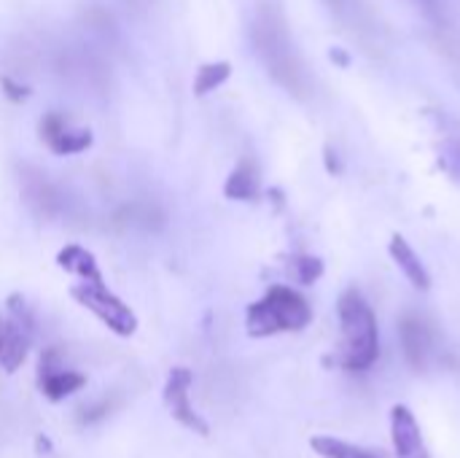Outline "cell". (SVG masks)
Returning a JSON list of instances; mask_svg holds the SVG:
<instances>
[{
    "label": "cell",
    "instance_id": "1",
    "mask_svg": "<svg viewBox=\"0 0 460 458\" xmlns=\"http://www.w3.org/2000/svg\"><path fill=\"white\" fill-rule=\"evenodd\" d=\"M340 313V348L332 362L348 373L369 370L380 356V329L377 316L358 289H345L337 302Z\"/></svg>",
    "mask_w": 460,
    "mask_h": 458
},
{
    "label": "cell",
    "instance_id": "2",
    "mask_svg": "<svg viewBox=\"0 0 460 458\" xmlns=\"http://www.w3.org/2000/svg\"><path fill=\"white\" fill-rule=\"evenodd\" d=\"M313 321L310 302L291 286H270L261 300L248 305L245 329L251 337H272L283 332H302Z\"/></svg>",
    "mask_w": 460,
    "mask_h": 458
},
{
    "label": "cell",
    "instance_id": "3",
    "mask_svg": "<svg viewBox=\"0 0 460 458\" xmlns=\"http://www.w3.org/2000/svg\"><path fill=\"white\" fill-rule=\"evenodd\" d=\"M70 297L81 308L94 313L113 335L132 337L137 332V316L105 283H78V286L70 289Z\"/></svg>",
    "mask_w": 460,
    "mask_h": 458
},
{
    "label": "cell",
    "instance_id": "4",
    "mask_svg": "<svg viewBox=\"0 0 460 458\" xmlns=\"http://www.w3.org/2000/svg\"><path fill=\"white\" fill-rule=\"evenodd\" d=\"M32 335H35V319L27 300L22 294H11L8 316L0 324V364L5 373H13L24 362L32 346Z\"/></svg>",
    "mask_w": 460,
    "mask_h": 458
},
{
    "label": "cell",
    "instance_id": "5",
    "mask_svg": "<svg viewBox=\"0 0 460 458\" xmlns=\"http://www.w3.org/2000/svg\"><path fill=\"white\" fill-rule=\"evenodd\" d=\"M191 381H194L191 370H186V367H172L170 375H167V383H164V405H167L170 416H172L181 427H186V429L194 432V435L208 437V435H210V427H208V421L194 410V405H191V400H189Z\"/></svg>",
    "mask_w": 460,
    "mask_h": 458
},
{
    "label": "cell",
    "instance_id": "6",
    "mask_svg": "<svg viewBox=\"0 0 460 458\" xmlns=\"http://www.w3.org/2000/svg\"><path fill=\"white\" fill-rule=\"evenodd\" d=\"M84 386H86V378L75 370H67L59 362V351L54 348L43 351L40 364H38V389L49 402H62L65 397L81 391Z\"/></svg>",
    "mask_w": 460,
    "mask_h": 458
},
{
    "label": "cell",
    "instance_id": "7",
    "mask_svg": "<svg viewBox=\"0 0 460 458\" xmlns=\"http://www.w3.org/2000/svg\"><path fill=\"white\" fill-rule=\"evenodd\" d=\"M40 138L54 154H81L92 146V132L84 127H70L62 113H46L40 119Z\"/></svg>",
    "mask_w": 460,
    "mask_h": 458
},
{
    "label": "cell",
    "instance_id": "8",
    "mask_svg": "<svg viewBox=\"0 0 460 458\" xmlns=\"http://www.w3.org/2000/svg\"><path fill=\"white\" fill-rule=\"evenodd\" d=\"M391 440L396 458H431L420 424L407 405H394L391 410Z\"/></svg>",
    "mask_w": 460,
    "mask_h": 458
},
{
    "label": "cell",
    "instance_id": "9",
    "mask_svg": "<svg viewBox=\"0 0 460 458\" xmlns=\"http://www.w3.org/2000/svg\"><path fill=\"white\" fill-rule=\"evenodd\" d=\"M399 337H402V348H404L410 367L423 373L434 354V335H431L429 324L412 313H404L399 319Z\"/></svg>",
    "mask_w": 460,
    "mask_h": 458
},
{
    "label": "cell",
    "instance_id": "10",
    "mask_svg": "<svg viewBox=\"0 0 460 458\" xmlns=\"http://www.w3.org/2000/svg\"><path fill=\"white\" fill-rule=\"evenodd\" d=\"M388 251H391V259L396 262V267L404 273V278L418 289V292H429L431 289V275L423 265V259L415 254V248L410 246V240L404 235H394L391 243H388Z\"/></svg>",
    "mask_w": 460,
    "mask_h": 458
},
{
    "label": "cell",
    "instance_id": "11",
    "mask_svg": "<svg viewBox=\"0 0 460 458\" xmlns=\"http://www.w3.org/2000/svg\"><path fill=\"white\" fill-rule=\"evenodd\" d=\"M57 265H59L65 273L81 278V283H105V281H102V273H100V267H97L94 254L86 251V248H81V246H65V248L57 254Z\"/></svg>",
    "mask_w": 460,
    "mask_h": 458
},
{
    "label": "cell",
    "instance_id": "12",
    "mask_svg": "<svg viewBox=\"0 0 460 458\" xmlns=\"http://www.w3.org/2000/svg\"><path fill=\"white\" fill-rule=\"evenodd\" d=\"M224 194L237 202H253L259 197V167L253 159H243L226 178Z\"/></svg>",
    "mask_w": 460,
    "mask_h": 458
},
{
    "label": "cell",
    "instance_id": "13",
    "mask_svg": "<svg viewBox=\"0 0 460 458\" xmlns=\"http://www.w3.org/2000/svg\"><path fill=\"white\" fill-rule=\"evenodd\" d=\"M310 448L321 458H388L383 451H372V448H361L353 443H345L340 437L332 435H318L310 440Z\"/></svg>",
    "mask_w": 460,
    "mask_h": 458
},
{
    "label": "cell",
    "instance_id": "14",
    "mask_svg": "<svg viewBox=\"0 0 460 458\" xmlns=\"http://www.w3.org/2000/svg\"><path fill=\"white\" fill-rule=\"evenodd\" d=\"M229 76H232V65H229V62H210V65H202V67L197 70V78H194V94H197V97L210 94V92L218 89Z\"/></svg>",
    "mask_w": 460,
    "mask_h": 458
},
{
    "label": "cell",
    "instance_id": "15",
    "mask_svg": "<svg viewBox=\"0 0 460 458\" xmlns=\"http://www.w3.org/2000/svg\"><path fill=\"white\" fill-rule=\"evenodd\" d=\"M288 273L296 283L302 286H313L321 275H323V262L318 256H310V254H296L291 256L288 262Z\"/></svg>",
    "mask_w": 460,
    "mask_h": 458
},
{
    "label": "cell",
    "instance_id": "16",
    "mask_svg": "<svg viewBox=\"0 0 460 458\" xmlns=\"http://www.w3.org/2000/svg\"><path fill=\"white\" fill-rule=\"evenodd\" d=\"M412 3H415L426 16H437V13H439V3H437V0H412Z\"/></svg>",
    "mask_w": 460,
    "mask_h": 458
},
{
    "label": "cell",
    "instance_id": "17",
    "mask_svg": "<svg viewBox=\"0 0 460 458\" xmlns=\"http://www.w3.org/2000/svg\"><path fill=\"white\" fill-rule=\"evenodd\" d=\"M326 167H329V173H334V175L342 170V167H340V159L334 157V151H332V148H326Z\"/></svg>",
    "mask_w": 460,
    "mask_h": 458
}]
</instances>
